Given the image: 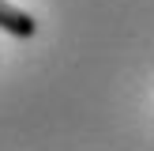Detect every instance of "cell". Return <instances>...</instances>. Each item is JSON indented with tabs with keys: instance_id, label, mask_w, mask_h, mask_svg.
Instances as JSON below:
<instances>
[{
	"instance_id": "1",
	"label": "cell",
	"mask_w": 154,
	"mask_h": 151,
	"mask_svg": "<svg viewBox=\"0 0 154 151\" xmlns=\"http://www.w3.org/2000/svg\"><path fill=\"white\" fill-rule=\"evenodd\" d=\"M0 30L11 34V38H34V34H38V19H34V15H26L23 8L0 0Z\"/></svg>"
}]
</instances>
